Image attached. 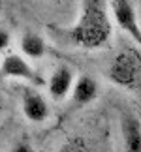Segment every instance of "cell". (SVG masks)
<instances>
[{"mask_svg":"<svg viewBox=\"0 0 141 152\" xmlns=\"http://www.w3.org/2000/svg\"><path fill=\"white\" fill-rule=\"evenodd\" d=\"M60 32L75 47L85 51H98L105 47L113 34L111 19L107 15V2H96V0L81 2L75 23Z\"/></svg>","mask_w":141,"mask_h":152,"instance_id":"6da1fadb","label":"cell"},{"mask_svg":"<svg viewBox=\"0 0 141 152\" xmlns=\"http://www.w3.org/2000/svg\"><path fill=\"white\" fill-rule=\"evenodd\" d=\"M107 79L120 88L137 90L141 81V60L137 51H120L107 68Z\"/></svg>","mask_w":141,"mask_h":152,"instance_id":"7a4b0ae2","label":"cell"},{"mask_svg":"<svg viewBox=\"0 0 141 152\" xmlns=\"http://www.w3.org/2000/svg\"><path fill=\"white\" fill-rule=\"evenodd\" d=\"M0 77L23 81V83H26L28 86H34V88H40V86L45 85V79L42 77V73L25 56L17 55V53L4 56L2 64H0Z\"/></svg>","mask_w":141,"mask_h":152,"instance_id":"3957f363","label":"cell"},{"mask_svg":"<svg viewBox=\"0 0 141 152\" xmlns=\"http://www.w3.org/2000/svg\"><path fill=\"white\" fill-rule=\"evenodd\" d=\"M109 8H111V13H113L115 23L134 39V43L139 47L141 45V26H139V19H137V8L134 6V2L115 0V2H109Z\"/></svg>","mask_w":141,"mask_h":152,"instance_id":"277c9868","label":"cell"},{"mask_svg":"<svg viewBox=\"0 0 141 152\" xmlns=\"http://www.w3.org/2000/svg\"><path fill=\"white\" fill-rule=\"evenodd\" d=\"M21 107H23V115L28 122L32 124H42L49 118V103L43 98V94L34 86L25 85L21 90Z\"/></svg>","mask_w":141,"mask_h":152,"instance_id":"5b68a950","label":"cell"},{"mask_svg":"<svg viewBox=\"0 0 141 152\" xmlns=\"http://www.w3.org/2000/svg\"><path fill=\"white\" fill-rule=\"evenodd\" d=\"M73 81H75V73L73 69L66 66V64H60V66L55 68V72L49 75V79L45 81V86H47V92H49V98L53 102H62L66 100L68 94L72 92V86H73Z\"/></svg>","mask_w":141,"mask_h":152,"instance_id":"8992f818","label":"cell"},{"mask_svg":"<svg viewBox=\"0 0 141 152\" xmlns=\"http://www.w3.org/2000/svg\"><path fill=\"white\" fill-rule=\"evenodd\" d=\"M98 94H100L98 81L94 79L92 75H87V73L75 77L73 86H72V92H70L72 102L75 105H89V103H92L98 98Z\"/></svg>","mask_w":141,"mask_h":152,"instance_id":"52a82bcc","label":"cell"},{"mask_svg":"<svg viewBox=\"0 0 141 152\" xmlns=\"http://www.w3.org/2000/svg\"><path fill=\"white\" fill-rule=\"evenodd\" d=\"M120 133L124 152H141V124L132 113H124L120 118Z\"/></svg>","mask_w":141,"mask_h":152,"instance_id":"ba28073f","label":"cell"},{"mask_svg":"<svg viewBox=\"0 0 141 152\" xmlns=\"http://www.w3.org/2000/svg\"><path fill=\"white\" fill-rule=\"evenodd\" d=\"M19 47H21V53L26 58H42V56H45V53H47L45 39L40 36V34H34V32L23 34V38L19 42Z\"/></svg>","mask_w":141,"mask_h":152,"instance_id":"9c48e42d","label":"cell"},{"mask_svg":"<svg viewBox=\"0 0 141 152\" xmlns=\"http://www.w3.org/2000/svg\"><path fill=\"white\" fill-rule=\"evenodd\" d=\"M58 152H92V150H90V145H89V141H87L85 137L72 135L60 145Z\"/></svg>","mask_w":141,"mask_h":152,"instance_id":"30bf717a","label":"cell"},{"mask_svg":"<svg viewBox=\"0 0 141 152\" xmlns=\"http://www.w3.org/2000/svg\"><path fill=\"white\" fill-rule=\"evenodd\" d=\"M11 152H34V147L30 145V141H26V139H19V141L13 143Z\"/></svg>","mask_w":141,"mask_h":152,"instance_id":"8fae6325","label":"cell"},{"mask_svg":"<svg viewBox=\"0 0 141 152\" xmlns=\"http://www.w3.org/2000/svg\"><path fill=\"white\" fill-rule=\"evenodd\" d=\"M10 42H11L10 32H8V30H4V28H0V51H4L6 47H8Z\"/></svg>","mask_w":141,"mask_h":152,"instance_id":"7c38bea8","label":"cell"},{"mask_svg":"<svg viewBox=\"0 0 141 152\" xmlns=\"http://www.w3.org/2000/svg\"><path fill=\"white\" fill-rule=\"evenodd\" d=\"M0 113H2V102H0Z\"/></svg>","mask_w":141,"mask_h":152,"instance_id":"4fadbf2b","label":"cell"}]
</instances>
